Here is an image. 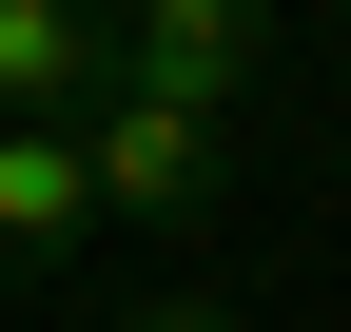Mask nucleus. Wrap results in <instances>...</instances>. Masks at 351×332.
<instances>
[{
    "mask_svg": "<svg viewBox=\"0 0 351 332\" xmlns=\"http://www.w3.org/2000/svg\"><path fill=\"white\" fill-rule=\"evenodd\" d=\"M98 235V176H78V117H0V274H59Z\"/></svg>",
    "mask_w": 351,
    "mask_h": 332,
    "instance_id": "nucleus-3",
    "label": "nucleus"
},
{
    "mask_svg": "<svg viewBox=\"0 0 351 332\" xmlns=\"http://www.w3.org/2000/svg\"><path fill=\"white\" fill-rule=\"evenodd\" d=\"M137 332H234V313H215V294H156V313H137Z\"/></svg>",
    "mask_w": 351,
    "mask_h": 332,
    "instance_id": "nucleus-5",
    "label": "nucleus"
},
{
    "mask_svg": "<svg viewBox=\"0 0 351 332\" xmlns=\"http://www.w3.org/2000/svg\"><path fill=\"white\" fill-rule=\"evenodd\" d=\"M117 78H137V98L234 117L254 78H274V0H117Z\"/></svg>",
    "mask_w": 351,
    "mask_h": 332,
    "instance_id": "nucleus-2",
    "label": "nucleus"
},
{
    "mask_svg": "<svg viewBox=\"0 0 351 332\" xmlns=\"http://www.w3.org/2000/svg\"><path fill=\"white\" fill-rule=\"evenodd\" d=\"M117 78V0H0V117H78Z\"/></svg>",
    "mask_w": 351,
    "mask_h": 332,
    "instance_id": "nucleus-4",
    "label": "nucleus"
},
{
    "mask_svg": "<svg viewBox=\"0 0 351 332\" xmlns=\"http://www.w3.org/2000/svg\"><path fill=\"white\" fill-rule=\"evenodd\" d=\"M78 176H98V215H137V235H195L215 195H234V117L98 78V98H78Z\"/></svg>",
    "mask_w": 351,
    "mask_h": 332,
    "instance_id": "nucleus-1",
    "label": "nucleus"
}]
</instances>
